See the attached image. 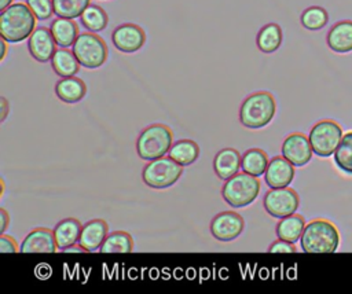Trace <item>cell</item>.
I'll use <instances>...</instances> for the list:
<instances>
[{"label": "cell", "instance_id": "cell-1", "mask_svg": "<svg viewBox=\"0 0 352 294\" xmlns=\"http://www.w3.org/2000/svg\"><path fill=\"white\" fill-rule=\"evenodd\" d=\"M36 21L26 3H14L0 14V36L8 43H21L34 32Z\"/></svg>", "mask_w": 352, "mask_h": 294}, {"label": "cell", "instance_id": "cell-2", "mask_svg": "<svg viewBox=\"0 0 352 294\" xmlns=\"http://www.w3.org/2000/svg\"><path fill=\"white\" fill-rule=\"evenodd\" d=\"M300 242L305 253H334L340 245V232L331 221L315 218L305 225Z\"/></svg>", "mask_w": 352, "mask_h": 294}, {"label": "cell", "instance_id": "cell-3", "mask_svg": "<svg viewBox=\"0 0 352 294\" xmlns=\"http://www.w3.org/2000/svg\"><path fill=\"white\" fill-rule=\"evenodd\" d=\"M276 113L275 98L265 91L249 95L241 104L239 121L243 126L258 129L268 125Z\"/></svg>", "mask_w": 352, "mask_h": 294}, {"label": "cell", "instance_id": "cell-4", "mask_svg": "<svg viewBox=\"0 0 352 294\" xmlns=\"http://www.w3.org/2000/svg\"><path fill=\"white\" fill-rule=\"evenodd\" d=\"M173 144V132L165 124H153L144 128L136 140V152L140 159L153 161L169 152Z\"/></svg>", "mask_w": 352, "mask_h": 294}, {"label": "cell", "instance_id": "cell-5", "mask_svg": "<svg viewBox=\"0 0 352 294\" xmlns=\"http://www.w3.org/2000/svg\"><path fill=\"white\" fill-rule=\"evenodd\" d=\"M260 180L242 170L228 180L221 188V196L231 207H243L250 205L260 192Z\"/></svg>", "mask_w": 352, "mask_h": 294}, {"label": "cell", "instance_id": "cell-6", "mask_svg": "<svg viewBox=\"0 0 352 294\" xmlns=\"http://www.w3.org/2000/svg\"><path fill=\"white\" fill-rule=\"evenodd\" d=\"M183 166L170 157H160L150 161L142 170V179L146 185L162 190L173 185L182 176Z\"/></svg>", "mask_w": 352, "mask_h": 294}, {"label": "cell", "instance_id": "cell-7", "mask_svg": "<svg viewBox=\"0 0 352 294\" xmlns=\"http://www.w3.org/2000/svg\"><path fill=\"white\" fill-rule=\"evenodd\" d=\"M73 52L81 66L87 69L100 67L109 56V49L104 40L95 32H85L78 34L73 44Z\"/></svg>", "mask_w": 352, "mask_h": 294}, {"label": "cell", "instance_id": "cell-8", "mask_svg": "<svg viewBox=\"0 0 352 294\" xmlns=\"http://www.w3.org/2000/svg\"><path fill=\"white\" fill-rule=\"evenodd\" d=\"M342 137V129L333 120H322L316 122L308 135L314 154L326 158L334 154Z\"/></svg>", "mask_w": 352, "mask_h": 294}, {"label": "cell", "instance_id": "cell-9", "mask_svg": "<svg viewBox=\"0 0 352 294\" xmlns=\"http://www.w3.org/2000/svg\"><path fill=\"white\" fill-rule=\"evenodd\" d=\"M263 205L270 216L275 218H283L286 216L293 214L298 209L300 198L293 188H271L264 195Z\"/></svg>", "mask_w": 352, "mask_h": 294}, {"label": "cell", "instance_id": "cell-10", "mask_svg": "<svg viewBox=\"0 0 352 294\" xmlns=\"http://www.w3.org/2000/svg\"><path fill=\"white\" fill-rule=\"evenodd\" d=\"M245 227V221L241 214L224 210L216 214L210 223V232L213 238L220 242H231L238 238Z\"/></svg>", "mask_w": 352, "mask_h": 294}, {"label": "cell", "instance_id": "cell-11", "mask_svg": "<svg viewBox=\"0 0 352 294\" xmlns=\"http://www.w3.org/2000/svg\"><path fill=\"white\" fill-rule=\"evenodd\" d=\"M111 43L118 51L124 54H132L144 45L146 33L136 23H122L113 30Z\"/></svg>", "mask_w": 352, "mask_h": 294}, {"label": "cell", "instance_id": "cell-12", "mask_svg": "<svg viewBox=\"0 0 352 294\" xmlns=\"http://www.w3.org/2000/svg\"><path fill=\"white\" fill-rule=\"evenodd\" d=\"M312 146L309 139L301 132L290 133L282 143V155L294 166H304L312 158Z\"/></svg>", "mask_w": 352, "mask_h": 294}, {"label": "cell", "instance_id": "cell-13", "mask_svg": "<svg viewBox=\"0 0 352 294\" xmlns=\"http://www.w3.org/2000/svg\"><path fill=\"white\" fill-rule=\"evenodd\" d=\"M56 41L51 33V29L45 26L36 27L28 38V49L33 59L45 63L52 59L56 51Z\"/></svg>", "mask_w": 352, "mask_h": 294}, {"label": "cell", "instance_id": "cell-14", "mask_svg": "<svg viewBox=\"0 0 352 294\" xmlns=\"http://www.w3.org/2000/svg\"><path fill=\"white\" fill-rule=\"evenodd\" d=\"M265 183L270 188L289 187L294 179V165L283 155L274 157L265 170Z\"/></svg>", "mask_w": 352, "mask_h": 294}, {"label": "cell", "instance_id": "cell-15", "mask_svg": "<svg viewBox=\"0 0 352 294\" xmlns=\"http://www.w3.org/2000/svg\"><path fill=\"white\" fill-rule=\"evenodd\" d=\"M58 249L54 231L50 228H34L23 239L19 251L22 253H55Z\"/></svg>", "mask_w": 352, "mask_h": 294}, {"label": "cell", "instance_id": "cell-16", "mask_svg": "<svg viewBox=\"0 0 352 294\" xmlns=\"http://www.w3.org/2000/svg\"><path fill=\"white\" fill-rule=\"evenodd\" d=\"M107 235H109L107 223L102 218H94L88 221L85 225H82L78 245L84 249V251H95L102 246Z\"/></svg>", "mask_w": 352, "mask_h": 294}, {"label": "cell", "instance_id": "cell-17", "mask_svg": "<svg viewBox=\"0 0 352 294\" xmlns=\"http://www.w3.org/2000/svg\"><path fill=\"white\" fill-rule=\"evenodd\" d=\"M242 157L238 150L232 147H226L216 152L213 158V170L217 174V177L223 180H228L234 174L238 173L241 168Z\"/></svg>", "mask_w": 352, "mask_h": 294}, {"label": "cell", "instance_id": "cell-18", "mask_svg": "<svg viewBox=\"0 0 352 294\" xmlns=\"http://www.w3.org/2000/svg\"><path fill=\"white\" fill-rule=\"evenodd\" d=\"M327 45L337 54L352 51V21H340L331 26L326 37Z\"/></svg>", "mask_w": 352, "mask_h": 294}, {"label": "cell", "instance_id": "cell-19", "mask_svg": "<svg viewBox=\"0 0 352 294\" xmlns=\"http://www.w3.org/2000/svg\"><path fill=\"white\" fill-rule=\"evenodd\" d=\"M81 229H82V225L78 218L67 217L60 220L54 228V235H55L58 249L65 251L70 246L76 245L77 240L80 239Z\"/></svg>", "mask_w": 352, "mask_h": 294}, {"label": "cell", "instance_id": "cell-20", "mask_svg": "<svg viewBox=\"0 0 352 294\" xmlns=\"http://www.w3.org/2000/svg\"><path fill=\"white\" fill-rule=\"evenodd\" d=\"M87 93V85L85 82L76 77H62V80H59L55 84V95L59 98V100L65 102V103H77L80 100H82V98Z\"/></svg>", "mask_w": 352, "mask_h": 294}, {"label": "cell", "instance_id": "cell-21", "mask_svg": "<svg viewBox=\"0 0 352 294\" xmlns=\"http://www.w3.org/2000/svg\"><path fill=\"white\" fill-rule=\"evenodd\" d=\"M51 33L59 47H72L78 37V25L70 18L58 16L50 25Z\"/></svg>", "mask_w": 352, "mask_h": 294}, {"label": "cell", "instance_id": "cell-22", "mask_svg": "<svg viewBox=\"0 0 352 294\" xmlns=\"http://www.w3.org/2000/svg\"><path fill=\"white\" fill-rule=\"evenodd\" d=\"M51 66L55 74L59 77H72L76 76L80 70V62L77 56L74 55L73 49H67L60 47L59 49L55 51L52 59H51Z\"/></svg>", "mask_w": 352, "mask_h": 294}, {"label": "cell", "instance_id": "cell-23", "mask_svg": "<svg viewBox=\"0 0 352 294\" xmlns=\"http://www.w3.org/2000/svg\"><path fill=\"white\" fill-rule=\"evenodd\" d=\"M282 29L278 23H267L264 25L257 36H256V45L257 48L264 54H272L275 52L280 44H282Z\"/></svg>", "mask_w": 352, "mask_h": 294}, {"label": "cell", "instance_id": "cell-24", "mask_svg": "<svg viewBox=\"0 0 352 294\" xmlns=\"http://www.w3.org/2000/svg\"><path fill=\"white\" fill-rule=\"evenodd\" d=\"M305 225L304 217L293 213L280 218V221L276 224V235L279 239L296 243L301 238Z\"/></svg>", "mask_w": 352, "mask_h": 294}, {"label": "cell", "instance_id": "cell-25", "mask_svg": "<svg viewBox=\"0 0 352 294\" xmlns=\"http://www.w3.org/2000/svg\"><path fill=\"white\" fill-rule=\"evenodd\" d=\"M169 157L175 159L182 166L191 165L199 157V146L190 139H182L172 144L169 150Z\"/></svg>", "mask_w": 352, "mask_h": 294}, {"label": "cell", "instance_id": "cell-26", "mask_svg": "<svg viewBox=\"0 0 352 294\" xmlns=\"http://www.w3.org/2000/svg\"><path fill=\"white\" fill-rule=\"evenodd\" d=\"M268 155L264 150L261 148H249L243 155H242V162L241 168L243 172L253 174L256 177H260L261 174L265 173L267 166H268Z\"/></svg>", "mask_w": 352, "mask_h": 294}, {"label": "cell", "instance_id": "cell-27", "mask_svg": "<svg viewBox=\"0 0 352 294\" xmlns=\"http://www.w3.org/2000/svg\"><path fill=\"white\" fill-rule=\"evenodd\" d=\"M100 253H131L133 250V239L126 231H114L106 236Z\"/></svg>", "mask_w": 352, "mask_h": 294}, {"label": "cell", "instance_id": "cell-28", "mask_svg": "<svg viewBox=\"0 0 352 294\" xmlns=\"http://www.w3.org/2000/svg\"><path fill=\"white\" fill-rule=\"evenodd\" d=\"M81 25L89 32H102L109 23L107 12L98 4H89L80 16Z\"/></svg>", "mask_w": 352, "mask_h": 294}, {"label": "cell", "instance_id": "cell-29", "mask_svg": "<svg viewBox=\"0 0 352 294\" xmlns=\"http://www.w3.org/2000/svg\"><path fill=\"white\" fill-rule=\"evenodd\" d=\"M333 155L337 168L344 173L352 174V131L342 135L341 142Z\"/></svg>", "mask_w": 352, "mask_h": 294}, {"label": "cell", "instance_id": "cell-30", "mask_svg": "<svg viewBox=\"0 0 352 294\" xmlns=\"http://www.w3.org/2000/svg\"><path fill=\"white\" fill-rule=\"evenodd\" d=\"M52 3L56 16L74 19L81 16L85 8L91 4V0H52Z\"/></svg>", "mask_w": 352, "mask_h": 294}, {"label": "cell", "instance_id": "cell-31", "mask_svg": "<svg viewBox=\"0 0 352 294\" xmlns=\"http://www.w3.org/2000/svg\"><path fill=\"white\" fill-rule=\"evenodd\" d=\"M301 25L308 30H319L329 22V14L323 7L312 5L302 11L300 16Z\"/></svg>", "mask_w": 352, "mask_h": 294}, {"label": "cell", "instance_id": "cell-32", "mask_svg": "<svg viewBox=\"0 0 352 294\" xmlns=\"http://www.w3.org/2000/svg\"><path fill=\"white\" fill-rule=\"evenodd\" d=\"M26 4L30 7L38 21L50 19L55 14L52 0H26Z\"/></svg>", "mask_w": 352, "mask_h": 294}, {"label": "cell", "instance_id": "cell-33", "mask_svg": "<svg viewBox=\"0 0 352 294\" xmlns=\"http://www.w3.org/2000/svg\"><path fill=\"white\" fill-rule=\"evenodd\" d=\"M268 251L270 253H296V246L292 242L278 239L270 245Z\"/></svg>", "mask_w": 352, "mask_h": 294}, {"label": "cell", "instance_id": "cell-34", "mask_svg": "<svg viewBox=\"0 0 352 294\" xmlns=\"http://www.w3.org/2000/svg\"><path fill=\"white\" fill-rule=\"evenodd\" d=\"M0 251L1 253H16V251H19V247L14 238L3 234L0 238Z\"/></svg>", "mask_w": 352, "mask_h": 294}, {"label": "cell", "instance_id": "cell-35", "mask_svg": "<svg viewBox=\"0 0 352 294\" xmlns=\"http://www.w3.org/2000/svg\"><path fill=\"white\" fill-rule=\"evenodd\" d=\"M0 217H1V228H0V232L4 234L6 229H7V227H8V223H10V216H8L7 210L3 209V207L0 209Z\"/></svg>", "mask_w": 352, "mask_h": 294}, {"label": "cell", "instance_id": "cell-36", "mask_svg": "<svg viewBox=\"0 0 352 294\" xmlns=\"http://www.w3.org/2000/svg\"><path fill=\"white\" fill-rule=\"evenodd\" d=\"M0 104H1V118H0V121L3 122L4 120H6V117H7V114H8V110H10V104H8V102H7V99L6 98H0Z\"/></svg>", "mask_w": 352, "mask_h": 294}, {"label": "cell", "instance_id": "cell-37", "mask_svg": "<svg viewBox=\"0 0 352 294\" xmlns=\"http://www.w3.org/2000/svg\"><path fill=\"white\" fill-rule=\"evenodd\" d=\"M7 43H8V41H6V40L1 37V40H0V48H1L0 60H3V59L6 58V54H7Z\"/></svg>", "mask_w": 352, "mask_h": 294}, {"label": "cell", "instance_id": "cell-38", "mask_svg": "<svg viewBox=\"0 0 352 294\" xmlns=\"http://www.w3.org/2000/svg\"><path fill=\"white\" fill-rule=\"evenodd\" d=\"M12 1H14V0H0V10H1V11L6 10L8 5L12 4Z\"/></svg>", "mask_w": 352, "mask_h": 294}]
</instances>
